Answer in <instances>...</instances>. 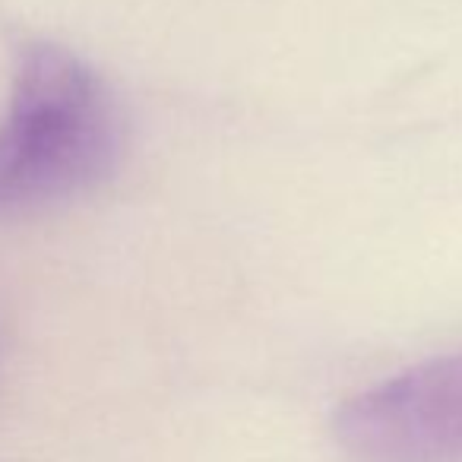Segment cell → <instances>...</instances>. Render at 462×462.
I'll list each match as a JSON object with an SVG mask.
<instances>
[{
    "mask_svg": "<svg viewBox=\"0 0 462 462\" xmlns=\"http://www.w3.org/2000/svg\"><path fill=\"white\" fill-rule=\"evenodd\" d=\"M124 152V117L102 77L70 48L26 42L0 115V222L96 190Z\"/></svg>",
    "mask_w": 462,
    "mask_h": 462,
    "instance_id": "cell-1",
    "label": "cell"
},
{
    "mask_svg": "<svg viewBox=\"0 0 462 462\" xmlns=\"http://www.w3.org/2000/svg\"><path fill=\"white\" fill-rule=\"evenodd\" d=\"M333 437L352 462H462V352L346 399Z\"/></svg>",
    "mask_w": 462,
    "mask_h": 462,
    "instance_id": "cell-2",
    "label": "cell"
}]
</instances>
